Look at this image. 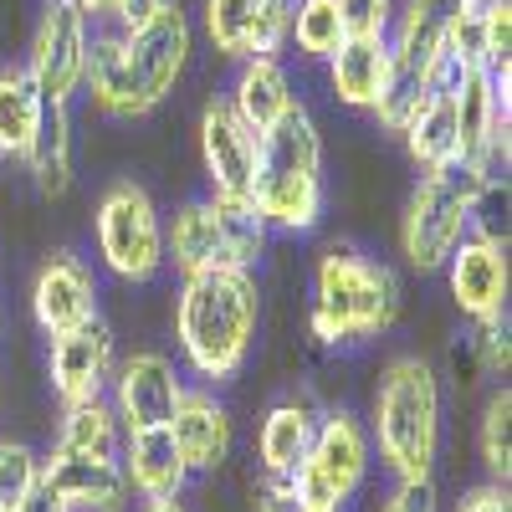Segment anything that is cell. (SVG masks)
<instances>
[{"label":"cell","mask_w":512,"mask_h":512,"mask_svg":"<svg viewBox=\"0 0 512 512\" xmlns=\"http://www.w3.org/2000/svg\"><path fill=\"white\" fill-rule=\"evenodd\" d=\"M190 52H195V21L180 0H164L134 31L93 26L82 98L113 123H139L154 108H164L169 93L180 88Z\"/></svg>","instance_id":"cell-1"},{"label":"cell","mask_w":512,"mask_h":512,"mask_svg":"<svg viewBox=\"0 0 512 512\" xmlns=\"http://www.w3.org/2000/svg\"><path fill=\"white\" fill-rule=\"evenodd\" d=\"M256 328H262V282L256 272H200V277H180L175 292V344L185 369L216 390L231 384L251 349H256Z\"/></svg>","instance_id":"cell-2"},{"label":"cell","mask_w":512,"mask_h":512,"mask_svg":"<svg viewBox=\"0 0 512 512\" xmlns=\"http://www.w3.org/2000/svg\"><path fill=\"white\" fill-rule=\"evenodd\" d=\"M364 425L379 466L395 482H431L441 461V431H446V390L436 364L415 349L384 359Z\"/></svg>","instance_id":"cell-3"},{"label":"cell","mask_w":512,"mask_h":512,"mask_svg":"<svg viewBox=\"0 0 512 512\" xmlns=\"http://www.w3.org/2000/svg\"><path fill=\"white\" fill-rule=\"evenodd\" d=\"M405 313V287L390 262L354 241H333L313 262L308 328L323 349H364L384 338Z\"/></svg>","instance_id":"cell-4"},{"label":"cell","mask_w":512,"mask_h":512,"mask_svg":"<svg viewBox=\"0 0 512 512\" xmlns=\"http://www.w3.org/2000/svg\"><path fill=\"white\" fill-rule=\"evenodd\" d=\"M251 210L272 236H308L328 216V169H323V128L308 103H297L256 149Z\"/></svg>","instance_id":"cell-5"},{"label":"cell","mask_w":512,"mask_h":512,"mask_svg":"<svg viewBox=\"0 0 512 512\" xmlns=\"http://www.w3.org/2000/svg\"><path fill=\"white\" fill-rule=\"evenodd\" d=\"M502 185L477 175V169H431L420 175L405 210H400V256L405 267L431 277L446 267V256L472 236L482 221H487V200L497 195Z\"/></svg>","instance_id":"cell-6"},{"label":"cell","mask_w":512,"mask_h":512,"mask_svg":"<svg viewBox=\"0 0 512 512\" xmlns=\"http://www.w3.org/2000/svg\"><path fill=\"white\" fill-rule=\"evenodd\" d=\"M272 231L246 200H216V195H190L164 216V267L180 277L200 272H256L267 262Z\"/></svg>","instance_id":"cell-7"},{"label":"cell","mask_w":512,"mask_h":512,"mask_svg":"<svg viewBox=\"0 0 512 512\" xmlns=\"http://www.w3.org/2000/svg\"><path fill=\"white\" fill-rule=\"evenodd\" d=\"M369 466H374L369 425L349 405H333V410H318V431L303 461L292 466L287 487L308 512H349L369 482Z\"/></svg>","instance_id":"cell-8"},{"label":"cell","mask_w":512,"mask_h":512,"mask_svg":"<svg viewBox=\"0 0 512 512\" xmlns=\"http://www.w3.org/2000/svg\"><path fill=\"white\" fill-rule=\"evenodd\" d=\"M93 246L103 272L128 287L164 277V210L139 180L103 185L93 205Z\"/></svg>","instance_id":"cell-9"},{"label":"cell","mask_w":512,"mask_h":512,"mask_svg":"<svg viewBox=\"0 0 512 512\" xmlns=\"http://www.w3.org/2000/svg\"><path fill=\"white\" fill-rule=\"evenodd\" d=\"M88 47H93V21L77 0H41L31 41L21 52V67L41 88L52 108H72L82 98V77H88Z\"/></svg>","instance_id":"cell-10"},{"label":"cell","mask_w":512,"mask_h":512,"mask_svg":"<svg viewBox=\"0 0 512 512\" xmlns=\"http://www.w3.org/2000/svg\"><path fill=\"white\" fill-rule=\"evenodd\" d=\"M446 292L466 323L507 318V287H512V262H507V236L492 231L487 221L446 256Z\"/></svg>","instance_id":"cell-11"},{"label":"cell","mask_w":512,"mask_h":512,"mask_svg":"<svg viewBox=\"0 0 512 512\" xmlns=\"http://www.w3.org/2000/svg\"><path fill=\"white\" fill-rule=\"evenodd\" d=\"M31 323L47 333V338H62L82 323L103 318V287H98V272L88 267V256L77 251H52L47 262L31 272Z\"/></svg>","instance_id":"cell-12"},{"label":"cell","mask_w":512,"mask_h":512,"mask_svg":"<svg viewBox=\"0 0 512 512\" xmlns=\"http://www.w3.org/2000/svg\"><path fill=\"white\" fill-rule=\"evenodd\" d=\"M287 6L292 0H200V36L221 62L287 57Z\"/></svg>","instance_id":"cell-13"},{"label":"cell","mask_w":512,"mask_h":512,"mask_svg":"<svg viewBox=\"0 0 512 512\" xmlns=\"http://www.w3.org/2000/svg\"><path fill=\"white\" fill-rule=\"evenodd\" d=\"M195 144H200V175H205V195L216 200H246L251 205V180H256V149L262 139L231 113V103L216 93L200 108L195 123Z\"/></svg>","instance_id":"cell-14"},{"label":"cell","mask_w":512,"mask_h":512,"mask_svg":"<svg viewBox=\"0 0 512 512\" xmlns=\"http://www.w3.org/2000/svg\"><path fill=\"white\" fill-rule=\"evenodd\" d=\"M180 390H185V379H180L175 359L159 349H134L118 359V369L108 379V405L123 431H159L175 415Z\"/></svg>","instance_id":"cell-15"},{"label":"cell","mask_w":512,"mask_h":512,"mask_svg":"<svg viewBox=\"0 0 512 512\" xmlns=\"http://www.w3.org/2000/svg\"><path fill=\"white\" fill-rule=\"evenodd\" d=\"M118 369V333L93 318L62 338H52V354H47V379H52V395L62 405H88L108 395V379Z\"/></svg>","instance_id":"cell-16"},{"label":"cell","mask_w":512,"mask_h":512,"mask_svg":"<svg viewBox=\"0 0 512 512\" xmlns=\"http://www.w3.org/2000/svg\"><path fill=\"white\" fill-rule=\"evenodd\" d=\"M169 441H175L190 477L221 472L226 456H231V441H236V420H231V410H226V400L216 390L185 384L175 415H169Z\"/></svg>","instance_id":"cell-17"},{"label":"cell","mask_w":512,"mask_h":512,"mask_svg":"<svg viewBox=\"0 0 512 512\" xmlns=\"http://www.w3.org/2000/svg\"><path fill=\"white\" fill-rule=\"evenodd\" d=\"M41 487H47L67 512H128L134 492L118 461H93V456H41Z\"/></svg>","instance_id":"cell-18"},{"label":"cell","mask_w":512,"mask_h":512,"mask_svg":"<svg viewBox=\"0 0 512 512\" xmlns=\"http://www.w3.org/2000/svg\"><path fill=\"white\" fill-rule=\"evenodd\" d=\"M333 98L354 108V113H379L384 98L395 88V62H390V41L384 36H344L338 52L323 62Z\"/></svg>","instance_id":"cell-19"},{"label":"cell","mask_w":512,"mask_h":512,"mask_svg":"<svg viewBox=\"0 0 512 512\" xmlns=\"http://www.w3.org/2000/svg\"><path fill=\"white\" fill-rule=\"evenodd\" d=\"M221 98L231 103V113L251 128L256 139H262L267 128H277L297 103H303L292 93V72H287L282 57H246V62H236L231 88Z\"/></svg>","instance_id":"cell-20"},{"label":"cell","mask_w":512,"mask_h":512,"mask_svg":"<svg viewBox=\"0 0 512 512\" xmlns=\"http://www.w3.org/2000/svg\"><path fill=\"white\" fill-rule=\"evenodd\" d=\"M395 139L405 144V154H410V164L420 169V175L456 164V77L431 82V88L410 103Z\"/></svg>","instance_id":"cell-21"},{"label":"cell","mask_w":512,"mask_h":512,"mask_svg":"<svg viewBox=\"0 0 512 512\" xmlns=\"http://www.w3.org/2000/svg\"><path fill=\"white\" fill-rule=\"evenodd\" d=\"M118 466L128 477V492L144 502H175L190 487L185 461H180L175 441H169V425H159V431H123Z\"/></svg>","instance_id":"cell-22"},{"label":"cell","mask_w":512,"mask_h":512,"mask_svg":"<svg viewBox=\"0 0 512 512\" xmlns=\"http://www.w3.org/2000/svg\"><path fill=\"white\" fill-rule=\"evenodd\" d=\"M313 431H318V405H313V400L287 395V400L267 405L262 425H256V461H262V477L287 482L292 466L303 461Z\"/></svg>","instance_id":"cell-23"},{"label":"cell","mask_w":512,"mask_h":512,"mask_svg":"<svg viewBox=\"0 0 512 512\" xmlns=\"http://www.w3.org/2000/svg\"><path fill=\"white\" fill-rule=\"evenodd\" d=\"M47 98H41V88L31 82V72L16 62H0V159L21 164L41 134V123H47Z\"/></svg>","instance_id":"cell-24"},{"label":"cell","mask_w":512,"mask_h":512,"mask_svg":"<svg viewBox=\"0 0 512 512\" xmlns=\"http://www.w3.org/2000/svg\"><path fill=\"white\" fill-rule=\"evenodd\" d=\"M31 190L41 200H67L77 185V134H72V108H47V123L31 144V154L21 159Z\"/></svg>","instance_id":"cell-25"},{"label":"cell","mask_w":512,"mask_h":512,"mask_svg":"<svg viewBox=\"0 0 512 512\" xmlns=\"http://www.w3.org/2000/svg\"><path fill=\"white\" fill-rule=\"evenodd\" d=\"M47 451H62V456H93V461H118L123 451V425L103 400H88V405H62V420H57V436Z\"/></svg>","instance_id":"cell-26"},{"label":"cell","mask_w":512,"mask_h":512,"mask_svg":"<svg viewBox=\"0 0 512 512\" xmlns=\"http://www.w3.org/2000/svg\"><path fill=\"white\" fill-rule=\"evenodd\" d=\"M344 41V21H338L333 0H292L287 6V52L303 62H328Z\"/></svg>","instance_id":"cell-27"},{"label":"cell","mask_w":512,"mask_h":512,"mask_svg":"<svg viewBox=\"0 0 512 512\" xmlns=\"http://www.w3.org/2000/svg\"><path fill=\"white\" fill-rule=\"evenodd\" d=\"M477 451H482V466H487V482H502L512 477V390L507 379L487 395L482 405V420H477Z\"/></svg>","instance_id":"cell-28"},{"label":"cell","mask_w":512,"mask_h":512,"mask_svg":"<svg viewBox=\"0 0 512 512\" xmlns=\"http://www.w3.org/2000/svg\"><path fill=\"white\" fill-rule=\"evenodd\" d=\"M482 72L512 88V0H482Z\"/></svg>","instance_id":"cell-29"},{"label":"cell","mask_w":512,"mask_h":512,"mask_svg":"<svg viewBox=\"0 0 512 512\" xmlns=\"http://www.w3.org/2000/svg\"><path fill=\"white\" fill-rule=\"evenodd\" d=\"M41 477V456L26 441H6L0 436V512H21L31 487Z\"/></svg>","instance_id":"cell-30"},{"label":"cell","mask_w":512,"mask_h":512,"mask_svg":"<svg viewBox=\"0 0 512 512\" xmlns=\"http://www.w3.org/2000/svg\"><path fill=\"white\" fill-rule=\"evenodd\" d=\"M472 359L487 379H507L512 369V338H507V318H487L472 323Z\"/></svg>","instance_id":"cell-31"},{"label":"cell","mask_w":512,"mask_h":512,"mask_svg":"<svg viewBox=\"0 0 512 512\" xmlns=\"http://www.w3.org/2000/svg\"><path fill=\"white\" fill-rule=\"evenodd\" d=\"M333 6L338 21H344V36H384L400 0H333Z\"/></svg>","instance_id":"cell-32"},{"label":"cell","mask_w":512,"mask_h":512,"mask_svg":"<svg viewBox=\"0 0 512 512\" xmlns=\"http://www.w3.org/2000/svg\"><path fill=\"white\" fill-rule=\"evenodd\" d=\"M379 512H441L431 482H395L390 497L379 502Z\"/></svg>","instance_id":"cell-33"},{"label":"cell","mask_w":512,"mask_h":512,"mask_svg":"<svg viewBox=\"0 0 512 512\" xmlns=\"http://www.w3.org/2000/svg\"><path fill=\"white\" fill-rule=\"evenodd\" d=\"M451 512H512V497L502 482H482V487H466Z\"/></svg>","instance_id":"cell-34"},{"label":"cell","mask_w":512,"mask_h":512,"mask_svg":"<svg viewBox=\"0 0 512 512\" xmlns=\"http://www.w3.org/2000/svg\"><path fill=\"white\" fill-rule=\"evenodd\" d=\"M256 512H308V507L292 497V487H287V482L262 477V482H256Z\"/></svg>","instance_id":"cell-35"},{"label":"cell","mask_w":512,"mask_h":512,"mask_svg":"<svg viewBox=\"0 0 512 512\" xmlns=\"http://www.w3.org/2000/svg\"><path fill=\"white\" fill-rule=\"evenodd\" d=\"M159 6H164V0H113V6H108V26L134 31V26H144Z\"/></svg>","instance_id":"cell-36"},{"label":"cell","mask_w":512,"mask_h":512,"mask_svg":"<svg viewBox=\"0 0 512 512\" xmlns=\"http://www.w3.org/2000/svg\"><path fill=\"white\" fill-rule=\"evenodd\" d=\"M21 512H67V507H62L47 487H41V477H36V487H31V497H26V507H21Z\"/></svg>","instance_id":"cell-37"},{"label":"cell","mask_w":512,"mask_h":512,"mask_svg":"<svg viewBox=\"0 0 512 512\" xmlns=\"http://www.w3.org/2000/svg\"><path fill=\"white\" fill-rule=\"evenodd\" d=\"M77 6L88 11V21H93V26H108V6H113V0H77Z\"/></svg>","instance_id":"cell-38"},{"label":"cell","mask_w":512,"mask_h":512,"mask_svg":"<svg viewBox=\"0 0 512 512\" xmlns=\"http://www.w3.org/2000/svg\"><path fill=\"white\" fill-rule=\"evenodd\" d=\"M144 512H190V507L175 497V502H144Z\"/></svg>","instance_id":"cell-39"},{"label":"cell","mask_w":512,"mask_h":512,"mask_svg":"<svg viewBox=\"0 0 512 512\" xmlns=\"http://www.w3.org/2000/svg\"><path fill=\"white\" fill-rule=\"evenodd\" d=\"M0 328H6V292H0Z\"/></svg>","instance_id":"cell-40"}]
</instances>
